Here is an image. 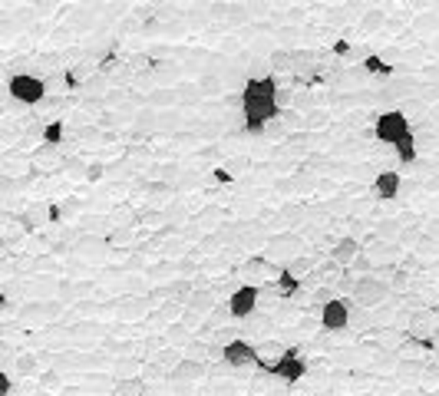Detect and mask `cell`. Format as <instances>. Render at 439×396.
<instances>
[{"mask_svg":"<svg viewBox=\"0 0 439 396\" xmlns=\"http://www.w3.org/2000/svg\"><path fill=\"white\" fill-rule=\"evenodd\" d=\"M50 218H53V208L47 201H33V205H26V208L20 211V224H24V228H43Z\"/></svg>","mask_w":439,"mask_h":396,"instance_id":"13","label":"cell"},{"mask_svg":"<svg viewBox=\"0 0 439 396\" xmlns=\"http://www.w3.org/2000/svg\"><path fill=\"white\" fill-rule=\"evenodd\" d=\"M208 350H212V346H205L201 340H188V344L182 346L185 357H199V360H208Z\"/></svg>","mask_w":439,"mask_h":396,"instance_id":"32","label":"cell"},{"mask_svg":"<svg viewBox=\"0 0 439 396\" xmlns=\"http://www.w3.org/2000/svg\"><path fill=\"white\" fill-rule=\"evenodd\" d=\"M383 24H387V13L376 10V7H370V10L360 13V33H376Z\"/></svg>","mask_w":439,"mask_h":396,"instance_id":"18","label":"cell"},{"mask_svg":"<svg viewBox=\"0 0 439 396\" xmlns=\"http://www.w3.org/2000/svg\"><path fill=\"white\" fill-rule=\"evenodd\" d=\"M258 300H261V291H258L254 284H245V287H238L235 294L228 297V314H231L235 321H245V317L254 314Z\"/></svg>","mask_w":439,"mask_h":396,"instance_id":"8","label":"cell"},{"mask_svg":"<svg viewBox=\"0 0 439 396\" xmlns=\"http://www.w3.org/2000/svg\"><path fill=\"white\" fill-rule=\"evenodd\" d=\"M413 129H410V119L403 116L400 109H390L383 112V116H376L373 123V136L380 139V142H387V146H396L403 136H410Z\"/></svg>","mask_w":439,"mask_h":396,"instance_id":"3","label":"cell"},{"mask_svg":"<svg viewBox=\"0 0 439 396\" xmlns=\"http://www.w3.org/2000/svg\"><path fill=\"white\" fill-rule=\"evenodd\" d=\"M367 70H370V73H390V66L383 60H380V56H367V63H364Z\"/></svg>","mask_w":439,"mask_h":396,"instance_id":"38","label":"cell"},{"mask_svg":"<svg viewBox=\"0 0 439 396\" xmlns=\"http://www.w3.org/2000/svg\"><path fill=\"white\" fill-rule=\"evenodd\" d=\"M33 162L37 165H47V169H53V165H60V155H56V146H50V142H43V146L33 152Z\"/></svg>","mask_w":439,"mask_h":396,"instance_id":"22","label":"cell"},{"mask_svg":"<svg viewBox=\"0 0 439 396\" xmlns=\"http://www.w3.org/2000/svg\"><path fill=\"white\" fill-rule=\"evenodd\" d=\"M17 373H20V376H37L40 373V363H37V357H17Z\"/></svg>","mask_w":439,"mask_h":396,"instance_id":"29","label":"cell"},{"mask_svg":"<svg viewBox=\"0 0 439 396\" xmlns=\"http://www.w3.org/2000/svg\"><path fill=\"white\" fill-rule=\"evenodd\" d=\"M264 373H271V376L284 380V383H301L304 373H307V363H304L294 350H284L275 363H268V367H264Z\"/></svg>","mask_w":439,"mask_h":396,"instance_id":"6","label":"cell"},{"mask_svg":"<svg viewBox=\"0 0 439 396\" xmlns=\"http://www.w3.org/2000/svg\"><path fill=\"white\" fill-rule=\"evenodd\" d=\"M353 300V297H351ZM351 300L347 294L344 297H330L324 307H321V327H324L327 334H340V330H347V323H351Z\"/></svg>","mask_w":439,"mask_h":396,"instance_id":"5","label":"cell"},{"mask_svg":"<svg viewBox=\"0 0 439 396\" xmlns=\"http://www.w3.org/2000/svg\"><path fill=\"white\" fill-rule=\"evenodd\" d=\"M307 251V245H304V238L301 235H277L271 238V254H304Z\"/></svg>","mask_w":439,"mask_h":396,"instance_id":"16","label":"cell"},{"mask_svg":"<svg viewBox=\"0 0 439 396\" xmlns=\"http://www.w3.org/2000/svg\"><path fill=\"white\" fill-rule=\"evenodd\" d=\"M178 350H162V353H159V357H155V363H159V367H176L178 363Z\"/></svg>","mask_w":439,"mask_h":396,"instance_id":"37","label":"cell"},{"mask_svg":"<svg viewBox=\"0 0 439 396\" xmlns=\"http://www.w3.org/2000/svg\"><path fill=\"white\" fill-rule=\"evenodd\" d=\"M390 287H393V294H403V291L410 287V274H406V271H393V274H390Z\"/></svg>","mask_w":439,"mask_h":396,"instance_id":"35","label":"cell"},{"mask_svg":"<svg viewBox=\"0 0 439 396\" xmlns=\"http://www.w3.org/2000/svg\"><path fill=\"white\" fill-rule=\"evenodd\" d=\"M53 314H56V307H50V304H26L24 307V317H37V321H50Z\"/></svg>","mask_w":439,"mask_h":396,"instance_id":"27","label":"cell"},{"mask_svg":"<svg viewBox=\"0 0 439 396\" xmlns=\"http://www.w3.org/2000/svg\"><path fill=\"white\" fill-rule=\"evenodd\" d=\"M73 139H76V146H79V142H100L102 132L96 129V125H83V129H76Z\"/></svg>","mask_w":439,"mask_h":396,"instance_id":"33","label":"cell"},{"mask_svg":"<svg viewBox=\"0 0 439 396\" xmlns=\"http://www.w3.org/2000/svg\"><path fill=\"white\" fill-rule=\"evenodd\" d=\"M205 373H208V360L185 357V353H182V360H178L176 367H172V373H169V380H172V383H199V380H205Z\"/></svg>","mask_w":439,"mask_h":396,"instance_id":"9","label":"cell"},{"mask_svg":"<svg viewBox=\"0 0 439 396\" xmlns=\"http://www.w3.org/2000/svg\"><path fill=\"white\" fill-rule=\"evenodd\" d=\"M245 334H251V337H261V340H268V337L275 334V321H268V317H258V321H251V327L245 330Z\"/></svg>","mask_w":439,"mask_h":396,"instance_id":"26","label":"cell"},{"mask_svg":"<svg viewBox=\"0 0 439 396\" xmlns=\"http://www.w3.org/2000/svg\"><path fill=\"white\" fill-rule=\"evenodd\" d=\"M364 258L370 261V268H376V264H390V261L400 258V247L390 245V241H376L373 247H367Z\"/></svg>","mask_w":439,"mask_h":396,"instance_id":"14","label":"cell"},{"mask_svg":"<svg viewBox=\"0 0 439 396\" xmlns=\"http://www.w3.org/2000/svg\"><path fill=\"white\" fill-rule=\"evenodd\" d=\"M182 93H185V89H169V86H155V89H149V96H146V102H149L152 109H159V106H162V109H169V106H176L178 99H182Z\"/></svg>","mask_w":439,"mask_h":396,"instance_id":"17","label":"cell"},{"mask_svg":"<svg viewBox=\"0 0 439 396\" xmlns=\"http://www.w3.org/2000/svg\"><path fill=\"white\" fill-rule=\"evenodd\" d=\"M40 380L47 383V390H56V386H60V376H53V373H43Z\"/></svg>","mask_w":439,"mask_h":396,"instance_id":"41","label":"cell"},{"mask_svg":"<svg viewBox=\"0 0 439 396\" xmlns=\"http://www.w3.org/2000/svg\"><path fill=\"white\" fill-rule=\"evenodd\" d=\"M393 148H396L400 162H416V155H419V146H416V136H413V132H410V136H403Z\"/></svg>","mask_w":439,"mask_h":396,"instance_id":"21","label":"cell"},{"mask_svg":"<svg viewBox=\"0 0 439 396\" xmlns=\"http://www.w3.org/2000/svg\"><path fill=\"white\" fill-rule=\"evenodd\" d=\"M277 109L284 112V109H291V106H294V102H298V93H294V89L291 86H277Z\"/></svg>","mask_w":439,"mask_h":396,"instance_id":"30","label":"cell"},{"mask_svg":"<svg viewBox=\"0 0 439 396\" xmlns=\"http://www.w3.org/2000/svg\"><path fill=\"white\" fill-rule=\"evenodd\" d=\"M178 317H182V304H176V300H172V304H165V307L159 310V323H162V321H178Z\"/></svg>","mask_w":439,"mask_h":396,"instance_id":"36","label":"cell"},{"mask_svg":"<svg viewBox=\"0 0 439 396\" xmlns=\"http://www.w3.org/2000/svg\"><path fill=\"white\" fill-rule=\"evenodd\" d=\"M396 373H400V376H410V380H413V376H423V363H416V360H400V363H396Z\"/></svg>","mask_w":439,"mask_h":396,"instance_id":"31","label":"cell"},{"mask_svg":"<svg viewBox=\"0 0 439 396\" xmlns=\"http://www.w3.org/2000/svg\"><path fill=\"white\" fill-rule=\"evenodd\" d=\"M231 370H241V367H258V346L245 340V337H235V340H228L225 344V360Z\"/></svg>","mask_w":439,"mask_h":396,"instance_id":"7","label":"cell"},{"mask_svg":"<svg viewBox=\"0 0 439 396\" xmlns=\"http://www.w3.org/2000/svg\"><path fill=\"white\" fill-rule=\"evenodd\" d=\"M330 297H334L330 291H314V294H311V304H317V307H324V304L330 300Z\"/></svg>","mask_w":439,"mask_h":396,"instance_id":"40","label":"cell"},{"mask_svg":"<svg viewBox=\"0 0 439 396\" xmlns=\"http://www.w3.org/2000/svg\"><path fill=\"white\" fill-rule=\"evenodd\" d=\"M188 307H192V310H201V314H205V310L215 307V294H208V291H195V294L188 297Z\"/></svg>","mask_w":439,"mask_h":396,"instance_id":"24","label":"cell"},{"mask_svg":"<svg viewBox=\"0 0 439 396\" xmlns=\"http://www.w3.org/2000/svg\"><path fill=\"white\" fill-rule=\"evenodd\" d=\"M169 344H172V346H185L188 344V327H185V323L169 327Z\"/></svg>","mask_w":439,"mask_h":396,"instance_id":"34","label":"cell"},{"mask_svg":"<svg viewBox=\"0 0 439 396\" xmlns=\"http://www.w3.org/2000/svg\"><path fill=\"white\" fill-rule=\"evenodd\" d=\"M360 251H364V247H360V241H357V238H340L337 245H334V251H330V258L337 261L340 268H351L353 261L360 258Z\"/></svg>","mask_w":439,"mask_h":396,"instance_id":"11","label":"cell"},{"mask_svg":"<svg viewBox=\"0 0 439 396\" xmlns=\"http://www.w3.org/2000/svg\"><path fill=\"white\" fill-rule=\"evenodd\" d=\"M212 20H225L228 26H241L251 20V7L248 3H215L212 10H208Z\"/></svg>","mask_w":439,"mask_h":396,"instance_id":"10","label":"cell"},{"mask_svg":"<svg viewBox=\"0 0 439 396\" xmlns=\"http://www.w3.org/2000/svg\"><path fill=\"white\" fill-rule=\"evenodd\" d=\"M433 327H436L433 314H419V317H413V337H416V340H426V337H433Z\"/></svg>","mask_w":439,"mask_h":396,"instance_id":"23","label":"cell"},{"mask_svg":"<svg viewBox=\"0 0 439 396\" xmlns=\"http://www.w3.org/2000/svg\"><path fill=\"white\" fill-rule=\"evenodd\" d=\"M43 106H47L50 116H60V112L66 109V99H43Z\"/></svg>","mask_w":439,"mask_h":396,"instance_id":"39","label":"cell"},{"mask_svg":"<svg viewBox=\"0 0 439 396\" xmlns=\"http://www.w3.org/2000/svg\"><path fill=\"white\" fill-rule=\"evenodd\" d=\"M281 353H284V346L277 344V340H271V337H268V340H264V344L258 346V367H268V363H271V360H277Z\"/></svg>","mask_w":439,"mask_h":396,"instance_id":"20","label":"cell"},{"mask_svg":"<svg viewBox=\"0 0 439 396\" xmlns=\"http://www.w3.org/2000/svg\"><path fill=\"white\" fill-rule=\"evenodd\" d=\"M400 185H403V178H400V172H380L373 178V192H376V198L380 201H393L396 198V192H400Z\"/></svg>","mask_w":439,"mask_h":396,"instance_id":"12","label":"cell"},{"mask_svg":"<svg viewBox=\"0 0 439 396\" xmlns=\"http://www.w3.org/2000/svg\"><path fill=\"white\" fill-rule=\"evenodd\" d=\"M63 139V119H53V123L43 125V142H50V146H60Z\"/></svg>","mask_w":439,"mask_h":396,"instance_id":"28","label":"cell"},{"mask_svg":"<svg viewBox=\"0 0 439 396\" xmlns=\"http://www.w3.org/2000/svg\"><path fill=\"white\" fill-rule=\"evenodd\" d=\"M7 96L20 99L26 106H40V102L47 99V83H43L40 76L17 73V76H10V83H7Z\"/></svg>","mask_w":439,"mask_h":396,"instance_id":"2","label":"cell"},{"mask_svg":"<svg viewBox=\"0 0 439 396\" xmlns=\"http://www.w3.org/2000/svg\"><path fill=\"white\" fill-rule=\"evenodd\" d=\"M277 83L275 76H261V79H248L245 93H241V112H245V129L251 136H261L268 123L281 116L277 109Z\"/></svg>","mask_w":439,"mask_h":396,"instance_id":"1","label":"cell"},{"mask_svg":"<svg viewBox=\"0 0 439 396\" xmlns=\"http://www.w3.org/2000/svg\"><path fill=\"white\" fill-rule=\"evenodd\" d=\"M268 66L275 70V73H294L298 70V53H291L284 47H275L268 53Z\"/></svg>","mask_w":439,"mask_h":396,"instance_id":"15","label":"cell"},{"mask_svg":"<svg viewBox=\"0 0 439 396\" xmlns=\"http://www.w3.org/2000/svg\"><path fill=\"white\" fill-rule=\"evenodd\" d=\"M284 271L291 274V277H298V281H304L307 274L314 271V258H304V254H294V258L288 261V268Z\"/></svg>","mask_w":439,"mask_h":396,"instance_id":"19","label":"cell"},{"mask_svg":"<svg viewBox=\"0 0 439 396\" xmlns=\"http://www.w3.org/2000/svg\"><path fill=\"white\" fill-rule=\"evenodd\" d=\"M149 386H142V380L139 376H132V380H116V386H113V393H119V396H129V393H146Z\"/></svg>","mask_w":439,"mask_h":396,"instance_id":"25","label":"cell"},{"mask_svg":"<svg viewBox=\"0 0 439 396\" xmlns=\"http://www.w3.org/2000/svg\"><path fill=\"white\" fill-rule=\"evenodd\" d=\"M390 291H393V287L383 284L380 277H357L351 297H353V304H360L364 310H373V307H380V304L387 300Z\"/></svg>","mask_w":439,"mask_h":396,"instance_id":"4","label":"cell"}]
</instances>
